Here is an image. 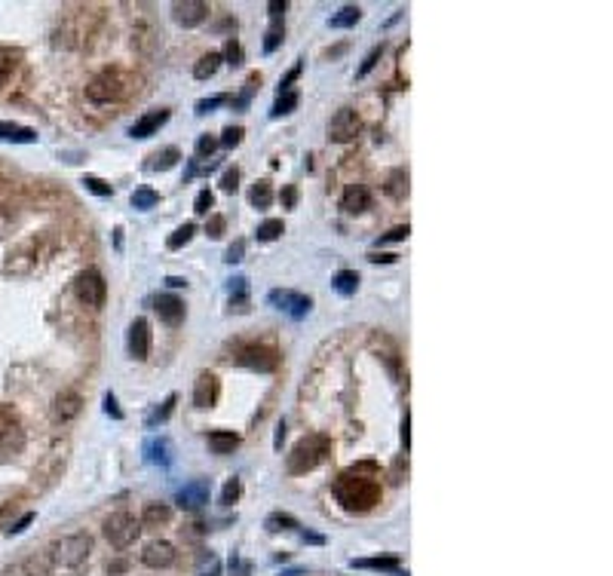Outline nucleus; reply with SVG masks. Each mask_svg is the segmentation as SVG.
I'll return each instance as SVG.
<instances>
[{"label": "nucleus", "instance_id": "nucleus-1", "mask_svg": "<svg viewBox=\"0 0 613 576\" xmlns=\"http://www.w3.org/2000/svg\"><path fill=\"white\" fill-rule=\"evenodd\" d=\"M334 497L346 512H368L381 503V485L374 478L362 475V469H346L334 481Z\"/></svg>", "mask_w": 613, "mask_h": 576}, {"label": "nucleus", "instance_id": "nucleus-2", "mask_svg": "<svg viewBox=\"0 0 613 576\" xmlns=\"http://www.w3.org/2000/svg\"><path fill=\"white\" fill-rule=\"evenodd\" d=\"M89 552H92V540L86 533H68V537L56 540L53 546L46 549L43 561L53 573H71L89 558Z\"/></svg>", "mask_w": 613, "mask_h": 576}, {"label": "nucleus", "instance_id": "nucleus-3", "mask_svg": "<svg viewBox=\"0 0 613 576\" xmlns=\"http://www.w3.org/2000/svg\"><path fill=\"white\" fill-rule=\"evenodd\" d=\"M329 451H331V441L325 436H319V432H313V436H306L294 445L289 460H285V466H289L292 475H301V472H310V469L319 466V463L329 457Z\"/></svg>", "mask_w": 613, "mask_h": 576}, {"label": "nucleus", "instance_id": "nucleus-4", "mask_svg": "<svg viewBox=\"0 0 613 576\" xmlns=\"http://www.w3.org/2000/svg\"><path fill=\"white\" fill-rule=\"evenodd\" d=\"M126 92H129L126 74H123V71H117V68H105L101 74H96V77L89 80L86 98L96 101V105H110V101L126 98Z\"/></svg>", "mask_w": 613, "mask_h": 576}, {"label": "nucleus", "instance_id": "nucleus-5", "mask_svg": "<svg viewBox=\"0 0 613 576\" xmlns=\"http://www.w3.org/2000/svg\"><path fill=\"white\" fill-rule=\"evenodd\" d=\"M141 533V521L129 512H114L108 521H105V540L110 542L114 549H126L138 540Z\"/></svg>", "mask_w": 613, "mask_h": 576}, {"label": "nucleus", "instance_id": "nucleus-6", "mask_svg": "<svg viewBox=\"0 0 613 576\" xmlns=\"http://www.w3.org/2000/svg\"><path fill=\"white\" fill-rule=\"evenodd\" d=\"M74 292H77V297H80V304H86V307H92V310H98V307H105L108 282H105V276H101L96 267H89V270L77 273Z\"/></svg>", "mask_w": 613, "mask_h": 576}, {"label": "nucleus", "instance_id": "nucleus-7", "mask_svg": "<svg viewBox=\"0 0 613 576\" xmlns=\"http://www.w3.org/2000/svg\"><path fill=\"white\" fill-rule=\"evenodd\" d=\"M267 301H270V307H276V310H282V313H289L292 319H304L306 313H310V307H313V301L306 294L289 292V288H273V292L267 294Z\"/></svg>", "mask_w": 613, "mask_h": 576}, {"label": "nucleus", "instance_id": "nucleus-8", "mask_svg": "<svg viewBox=\"0 0 613 576\" xmlns=\"http://www.w3.org/2000/svg\"><path fill=\"white\" fill-rule=\"evenodd\" d=\"M362 132V120H359V114H356L353 108H341L337 114L331 117V123H329V138L334 141V144H346V141H353L356 135Z\"/></svg>", "mask_w": 613, "mask_h": 576}, {"label": "nucleus", "instance_id": "nucleus-9", "mask_svg": "<svg viewBox=\"0 0 613 576\" xmlns=\"http://www.w3.org/2000/svg\"><path fill=\"white\" fill-rule=\"evenodd\" d=\"M237 362L242 368H252V371H273L276 365H279V356H276L273 346H242Z\"/></svg>", "mask_w": 613, "mask_h": 576}, {"label": "nucleus", "instance_id": "nucleus-10", "mask_svg": "<svg viewBox=\"0 0 613 576\" xmlns=\"http://www.w3.org/2000/svg\"><path fill=\"white\" fill-rule=\"evenodd\" d=\"M172 19L181 28H197L209 19V4H202V0H178V4H172Z\"/></svg>", "mask_w": 613, "mask_h": 576}, {"label": "nucleus", "instance_id": "nucleus-11", "mask_svg": "<svg viewBox=\"0 0 613 576\" xmlns=\"http://www.w3.org/2000/svg\"><path fill=\"white\" fill-rule=\"evenodd\" d=\"M126 344H129V353L132 359H138V362H145L148 353H150V325L148 319H135V322L129 325V334H126Z\"/></svg>", "mask_w": 613, "mask_h": 576}, {"label": "nucleus", "instance_id": "nucleus-12", "mask_svg": "<svg viewBox=\"0 0 613 576\" xmlns=\"http://www.w3.org/2000/svg\"><path fill=\"white\" fill-rule=\"evenodd\" d=\"M218 396H221V380L212 371H202L197 377V384H193V405L212 408V405H218Z\"/></svg>", "mask_w": 613, "mask_h": 576}, {"label": "nucleus", "instance_id": "nucleus-13", "mask_svg": "<svg viewBox=\"0 0 613 576\" xmlns=\"http://www.w3.org/2000/svg\"><path fill=\"white\" fill-rule=\"evenodd\" d=\"M166 123H169V110H166V108L148 110V114L141 117V120L132 123L129 135H132V138H150V135H157V132H160L163 126H166Z\"/></svg>", "mask_w": 613, "mask_h": 576}, {"label": "nucleus", "instance_id": "nucleus-14", "mask_svg": "<svg viewBox=\"0 0 613 576\" xmlns=\"http://www.w3.org/2000/svg\"><path fill=\"white\" fill-rule=\"evenodd\" d=\"M19 448H22V426H19L16 414L0 408V451H19Z\"/></svg>", "mask_w": 613, "mask_h": 576}, {"label": "nucleus", "instance_id": "nucleus-15", "mask_svg": "<svg viewBox=\"0 0 613 576\" xmlns=\"http://www.w3.org/2000/svg\"><path fill=\"white\" fill-rule=\"evenodd\" d=\"M141 561L148 564V567L160 570V567H169L172 561H175V546L166 540H157V542H148L145 552H141Z\"/></svg>", "mask_w": 613, "mask_h": 576}, {"label": "nucleus", "instance_id": "nucleus-16", "mask_svg": "<svg viewBox=\"0 0 613 576\" xmlns=\"http://www.w3.org/2000/svg\"><path fill=\"white\" fill-rule=\"evenodd\" d=\"M153 310H157L160 322H166L172 328L184 322V301H181V297H175V294H160L157 304H153Z\"/></svg>", "mask_w": 613, "mask_h": 576}, {"label": "nucleus", "instance_id": "nucleus-17", "mask_svg": "<svg viewBox=\"0 0 613 576\" xmlns=\"http://www.w3.org/2000/svg\"><path fill=\"white\" fill-rule=\"evenodd\" d=\"M209 503V481H190V485H184L178 490V506L181 509H202Z\"/></svg>", "mask_w": 613, "mask_h": 576}, {"label": "nucleus", "instance_id": "nucleus-18", "mask_svg": "<svg viewBox=\"0 0 613 576\" xmlns=\"http://www.w3.org/2000/svg\"><path fill=\"white\" fill-rule=\"evenodd\" d=\"M80 408H83V398H80V393H74V389H65V393H58L56 402H53V417L61 420V423H68V420H74L80 414Z\"/></svg>", "mask_w": 613, "mask_h": 576}, {"label": "nucleus", "instance_id": "nucleus-19", "mask_svg": "<svg viewBox=\"0 0 613 576\" xmlns=\"http://www.w3.org/2000/svg\"><path fill=\"white\" fill-rule=\"evenodd\" d=\"M341 209L350 215H359L365 209H371V193H368L365 184H350L341 197Z\"/></svg>", "mask_w": 613, "mask_h": 576}, {"label": "nucleus", "instance_id": "nucleus-20", "mask_svg": "<svg viewBox=\"0 0 613 576\" xmlns=\"http://www.w3.org/2000/svg\"><path fill=\"white\" fill-rule=\"evenodd\" d=\"M141 451H145V460L150 463V466H169V463H172V441L166 436L148 438Z\"/></svg>", "mask_w": 613, "mask_h": 576}, {"label": "nucleus", "instance_id": "nucleus-21", "mask_svg": "<svg viewBox=\"0 0 613 576\" xmlns=\"http://www.w3.org/2000/svg\"><path fill=\"white\" fill-rule=\"evenodd\" d=\"M0 141H13V144H34L37 132L19 123H0Z\"/></svg>", "mask_w": 613, "mask_h": 576}, {"label": "nucleus", "instance_id": "nucleus-22", "mask_svg": "<svg viewBox=\"0 0 613 576\" xmlns=\"http://www.w3.org/2000/svg\"><path fill=\"white\" fill-rule=\"evenodd\" d=\"M178 160H181V150H178V148H163V150H157V153H153V157L145 163V169H148V172H169Z\"/></svg>", "mask_w": 613, "mask_h": 576}, {"label": "nucleus", "instance_id": "nucleus-23", "mask_svg": "<svg viewBox=\"0 0 613 576\" xmlns=\"http://www.w3.org/2000/svg\"><path fill=\"white\" fill-rule=\"evenodd\" d=\"M169 521H172V509L166 503H148L145 506V515H141L145 528H160V524H169Z\"/></svg>", "mask_w": 613, "mask_h": 576}, {"label": "nucleus", "instance_id": "nucleus-24", "mask_svg": "<svg viewBox=\"0 0 613 576\" xmlns=\"http://www.w3.org/2000/svg\"><path fill=\"white\" fill-rule=\"evenodd\" d=\"M383 190H386V197H393V200H405L408 197V172L405 169H393L390 175H386Z\"/></svg>", "mask_w": 613, "mask_h": 576}, {"label": "nucleus", "instance_id": "nucleus-25", "mask_svg": "<svg viewBox=\"0 0 613 576\" xmlns=\"http://www.w3.org/2000/svg\"><path fill=\"white\" fill-rule=\"evenodd\" d=\"M227 294H230V307L245 310V304H249V279L245 276H233L227 282Z\"/></svg>", "mask_w": 613, "mask_h": 576}, {"label": "nucleus", "instance_id": "nucleus-26", "mask_svg": "<svg viewBox=\"0 0 613 576\" xmlns=\"http://www.w3.org/2000/svg\"><path fill=\"white\" fill-rule=\"evenodd\" d=\"M239 445V436L237 432H209V448L212 454H230L233 448Z\"/></svg>", "mask_w": 613, "mask_h": 576}, {"label": "nucleus", "instance_id": "nucleus-27", "mask_svg": "<svg viewBox=\"0 0 613 576\" xmlns=\"http://www.w3.org/2000/svg\"><path fill=\"white\" fill-rule=\"evenodd\" d=\"M221 61H224L221 53H206V56L197 61V65H193V77H197V80L215 77V74H218V68H221Z\"/></svg>", "mask_w": 613, "mask_h": 576}, {"label": "nucleus", "instance_id": "nucleus-28", "mask_svg": "<svg viewBox=\"0 0 613 576\" xmlns=\"http://www.w3.org/2000/svg\"><path fill=\"white\" fill-rule=\"evenodd\" d=\"M331 285H334L337 294L350 297V294H356V288H359V273H356V270H341L331 279Z\"/></svg>", "mask_w": 613, "mask_h": 576}, {"label": "nucleus", "instance_id": "nucleus-29", "mask_svg": "<svg viewBox=\"0 0 613 576\" xmlns=\"http://www.w3.org/2000/svg\"><path fill=\"white\" fill-rule=\"evenodd\" d=\"M359 19H362V9L350 4V6H341V9H337V13L329 19V25H331V28H353L356 22H359Z\"/></svg>", "mask_w": 613, "mask_h": 576}, {"label": "nucleus", "instance_id": "nucleus-30", "mask_svg": "<svg viewBox=\"0 0 613 576\" xmlns=\"http://www.w3.org/2000/svg\"><path fill=\"white\" fill-rule=\"evenodd\" d=\"M249 202L254 205V209H270V202H273L270 181H254V187L249 190Z\"/></svg>", "mask_w": 613, "mask_h": 576}, {"label": "nucleus", "instance_id": "nucleus-31", "mask_svg": "<svg viewBox=\"0 0 613 576\" xmlns=\"http://www.w3.org/2000/svg\"><path fill=\"white\" fill-rule=\"evenodd\" d=\"M298 101H301V96H298L294 89L279 92V98H276L273 108H270V117H285V114H292V110L298 108Z\"/></svg>", "mask_w": 613, "mask_h": 576}, {"label": "nucleus", "instance_id": "nucleus-32", "mask_svg": "<svg viewBox=\"0 0 613 576\" xmlns=\"http://www.w3.org/2000/svg\"><path fill=\"white\" fill-rule=\"evenodd\" d=\"M353 567H365V570H390L396 576H408V573H398V561L396 558H356Z\"/></svg>", "mask_w": 613, "mask_h": 576}, {"label": "nucleus", "instance_id": "nucleus-33", "mask_svg": "<svg viewBox=\"0 0 613 576\" xmlns=\"http://www.w3.org/2000/svg\"><path fill=\"white\" fill-rule=\"evenodd\" d=\"M175 402H178V396H175V393H169V396H166V402H163L160 408H153V411H150V417H148V429H157L160 423H166L169 414H172V408H175Z\"/></svg>", "mask_w": 613, "mask_h": 576}, {"label": "nucleus", "instance_id": "nucleus-34", "mask_svg": "<svg viewBox=\"0 0 613 576\" xmlns=\"http://www.w3.org/2000/svg\"><path fill=\"white\" fill-rule=\"evenodd\" d=\"M157 202H160V193L150 190V187H138L135 193H132V209H138V212H148Z\"/></svg>", "mask_w": 613, "mask_h": 576}, {"label": "nucleus", "instance_id": "nucleus-35", "mask_svg": "<svg viewBox=\"0 0 613 576\" xmlns=\"http://www.w3.org/2000/svg\"><path fill=\"white\" fill-rule=\"evenodd\" d=\"M279 43H282V19H270V28H267V34H264V53H276L279 49Z\"/></svg>", "mask_w": 613, "mask_h": 576}, {"label": "nucleus", "instance_id": "nucleus-36", "mask_svg": "<svg viewBox=\"0 0 613 576\" xmlns=\"http://www.w3.org/2000/svg\"><path fill=\"white\" fill-rule=\"evenodd\" d=\"M193 233H197V224H190V221H187V224H181V227L166 240V245H169L172 252H178L181 245H187V242L193 240Z\"/></svg>", "mask_w": 613, "mask_h": 576}, {"label": "nucleus", "instance_id": "nucleus-37", "mask_svg": "<svg viewBox=\"0 0 613 576\" xmlns=\"http://www.w3.org/2000/svg\"><path fill=\"white\" fill-rule=\"evenodd\" d=\"M254 236H258V242H273V240H279V236H282V221H279V218H270V221L258 224Z\"/></svg>", "mask_w": 613, "mask_h": 576}, {"label": "nucleus", "instance_id": "nucleus-38", "mask_svg": "<svg viewBox=\"0 0 613 576\" xmlns=\"http://www.w3.org/2000/svg\"><path fill=\"white\" fill-rule=\"evenodd\" d=\"M13 71H16V53L6 46H0V86L13 77Z\"/></svg>", "mask_w": 613, "mask_h": 576}, {"label": "nucleus", "instance_id": "nucleus-39", "mask_svg": "<svg viewBox=\"0 0 613 576\" xmlns=\"http://www.w3.org/2000/svg\"><path fill=\"white\" fill-rule=\"evenodd\" d=\"M83 187H86L89 193H96V197H114V187H110L108 181L96 178V175H86V178H83Z\"/></svg>", "mask_w": 613, "mask_h": 576}, {"label": "nucleus", "instance_id": "nucleus-40", "mask_svg": "<svg viewBox=\"0 0 613 576\" xmlns=\"http://www.w3.org/2000/svg\"><path fill=\"white\" fill-rule=\"evenodd\" d=\"M221 58H227V65H233V68H239L242 65V46H239V40H227V46H224V53H221Z\"/></svg>", "mask_w": 613, "mask_h": 576}, {"label": "nucleus", "instance_id": "nucleus-41", "mask_svg": "<svg viewBox=\"0 0 613 576\" xmlns=\"http://www.w3.org/2000/svg\"><path fill=\"white\" fill-rule=\"evenodd\" d=\"M239 493H242L239 478H230L227 485H224V490H221V503H224V506H233V503L239 500Z\"/></svg>", "mask_w": 613, "mask_h": 576}, {"label": "nucleus", "instance_id": "nucleus-42", "mask_svg": "<svg viewBox=\"0 0 613 576\" xmlns=\"http://www.w3.org/2000/svg\"><path fill=\"white\" fill-rule=\"evenodd\" d=\"M237 187H239V169H237V166L224 169V175H221V190H224V193H237Z\"/></svg>", "mask_w": 613, "mask_h": 576}, {"label": "nucleus", "instance_id": "nucleus-43", "mask_svg": "<svg viewBox=\"0 0 613 576\" xmlns=\"http://www.w3.org/2000/svg\"><path fill=\"white\" fill-rule=\"evenodd\" d=\"M212 202H215V193H212L209 187H202V190L197 193V200H193V212H197V215H209Z\"/></svg>", "mask_w": 613, "mask_h": 576}, {"label": "nucleus", "instance_id": "nucleus-44", "mask_svg": "<svg viewBox=\"0 0 613 576\" xmlns=\"http://www.w3.org/2000/svg\"><path fill=\"white\" fill-rule=\"evenodd\" d=\"M215 148H218V138H212V135H200V141H197V160H212Z\"/></svg>", "mask_w": 613, "mask_h": 576}, {"label": "nucleus", "instance_id": "nucleus-45", "mask_svg": "<svg viewBox=\"0 0 613 576\" xmlns=\"http://www.w3.org/2000/svg\"><path fill=\"white\" fill-rule=\"evenodd\" d=\"M408 233H411V227H408V224H398V227H393L390 233H383L381 240H377V245H386V242H402V240H408Z\"/></svg>", "mask_w": 613, "mask_h": 576}, {"label": "nucleus", "instance_id": "nucleus-46", "mask_svg": "<svg viewBox=\"0 0 613 576\" xmlns=\"http://www.w3.org/2000/svg\"><path fill=\"white\" fill-rule=\"evenodd\" d=\"M221 105H227V96H212V98H202V101H197V114L202 117V114H212L215 108H221Z\"/></svg>", "mask_w": 613, "mask_h": 576}, {"label": "nucleus", "instance_id": "nucleus-47", "mask_svg": "<svg viewBox=\"0 0 613 576\" xmlns=\"http://www.w3.org/2000/svg\"><path fill=\"white\" fill-rule=\"evenodd\" d=\"M242 135H245L242 126H227V129L221 132V144H224V148H237V144L242 141Z\"/></svg>", "mask_w": 613, "mask_h": 576}, {"label": "nucleus", "instance_id": "nucleus-48", "mask_svg": "<svg viewBox=\"0 0 613 576\" xmlns=\"http://www.w3.org/2000/svg\"><path fill=\"white\" fill-rule=\"evenodd\" d=\"M381 53H383V46H374V49H371V53H368V56H365V61H362V68H359V71H356V77H365V74H368V71H371V68L377 65V58H381Z\"/></svg>", "mask_w": 613, "mask_h": 576}, {"label": "nucleus", "instance_id": "nucleus-49", "mask_svg": "<svg viewBox=\"0 0 613 576\" xmlns=\"http://www.w3.org/2000/svg\"><path fill=\"white\" fill-rule=\"evenodd\" d=\"M242 254H245V242H242V240H237V242H233L230 249H227V254H224V261H227V264H239V261H242Z\"/></svg>", "mask_w": 613, "mask_h": 576}, {"label": "nucleus", "instance_id": "nucleus-50", "mask_svg": "<svg viewBox=\"0 0 613 576\" xmlns=\"http://www.w3.org/2000/svg\"><path fill=\"white\" fill-rule=\"evenodd\" d=\"M282 524H285V528H298V521L289 518V515H270L267 518V528L270 530H282Z\"/></svg>", "mask_w": 613, "mask_h": 576}, {"label": "nucleus", "instance_id": "nucleus-51", "mask_svg": "<svg viewBox=\"0 0 613 576\" xmlns=\"http://www.w3.org/2000/svg\"><path fill=\"white\" fill-rule=\"evenodd\" d=\"M249 573H252V564L233 555V558H230V576H249Z\"/></svg>", "mask_w": 613, "mask_h": 576}, {"label": "nucleus", "instance_id": "nucleus-52", "mask_svg": "<svg viewBox=\"0 0 613 576\" xmlns=\"http://www.w3.org/2000/svg\"><path fill=\"white\" fill-rule=\"evenodd\" d=\"M105 414L114 417V420H123V411H120V405H117V396H114V393L105 396Z\"/></svg>", "mask_w": 613, "mask_h": 576}, {"label": "nucleus", "instance_id": "nucleus-53", "mask_svg": "<svg viewBox=\"0 0 613 576\" xmlns=\"http://www.w3.org/2000/svg\"><path fill=\"white\" fill-rule=\"evenodd\" d=\"M301 68H304V65H301V61H298V65H294V68L289 71V74H285V77L279 80V92H289V89H292V83H294V80L301 77Z\"/></svg>", "mask_w": 613, "mask_h": 576}, {"label": "nucleus", "instance_id": "nucleus-54", "mask_svg": "<svg viewBox=\"0 0 613 576\" xmlns=\"http://www.w3.org/2000/svg\"><path fill=\"white\" fill-rule=\"evenodd\" d=\"M254 83H258V74H254V77H249V83H245L242 96H239L237 101H233V108H245V105H249V98H252V89H254Z\"/></svg>", "mask_w": 613, "mask_h": 576}, {"label": "nucleus", "instance_id": "nucleus-55", "mask_svg": "<svg viewBox=\"0 0 613 576\" xmlns=\"http://www.w3.org/2000/svg\"><path fill=\"white\" fill-rule=\"evenodd\" d=\"M206 233L212 236V240H218V236L224 233V218H221V215H212L209 224H206Z\"/></svg>", "mask_w": 613, "mask_h": 576}, {"label": "nucleus", "instance_id": "nucleus-56", "mask_svg": "<svg viewBox=\"0 0 613 576\" xmlns=\"http://www.w3.org/2000/svg\"><path fill=\"white\" fill-rule=\"evenodd\" d=\"M31 521H34V515H31V512H28V515H22V518H19L16 524H9V528H6V533H9V537H16V533H22Z\"/></svg>", "mask_w": 613, "mask_h": 576}, {"label": "nucleus", "instance_id": "nucleus-57", "mask_svg": "<svg viewBox=\"0 0 613 576\" xmlns=\"http://www.w3.org/2000/svg\"><path fill=\"white\" fill-rule=\"evenodd\" d=\"M402 445H405V451L411 448V414L405 411V420H402Z\"/></svg>", "mask_w": 613, "mask_h": 576}, {"label": "nucleus", "instance_id": "nucleus-58", "mask_svg": "<svg viewBox=\"0 0 613 576\" xmlns=\"http://www.w3.org/2000/svg\"><path fill=\"white\" fill-rule=\"evenodd\" d=\"M279 200H282V205H285V209H292V205L298 202V190H294V187H285V190L279 193Z\"/></svg>", "mask_w": 613, "mask_h": 576}, {"label": "nucleus", "instance_id": "nucleus-59", "mask_svg": "<svg viewBox=\"0 0 613 576\" xmlns=\"http://www.w3.org/2000/svg\"><path fill=\"white\" fill-rule=\"evenodd\" d=\"M0 576H34L28 570V564H16V567H6V570H0Z\"/></svg>", "mask_w": 613, "mask_h": 576}, {"label": "nucleus", "instance_id": "nucleus-60", "mask_svg": "<svg viewBox=\"0 0 613 576\" xmlns=\"http://www.w3.org/2000/svg\"><path fill=\"white\" fill-rule=\"evenodd\" d=\"M267 9H270V19H282V13H285V0H282V4H279V0H270Z\"/></svg>", "mask_w": 613, "mask_h": 576}, {"label": "nucleus", "instance_id": "nucleus-61", "mask_svg": "<svg viewBox=\"0 0 613 576\" xmlns=\"http://www.w3.org/2000/svg\"><path fill=\"white\" fill-rule=\"evenodd\" d=\"M368 261H374V264H381V261H383V264H393L396 254H377V252H374V254H368Z\"/></svg>", "mask_w": 613, "mask_h": 576}, {"label": "nucleus", "instance_id": "nucleus-62", "mask_svg": "<svg viewBox=\"0 0 613 576\" xmlns=\"http://www.w3.org/2000/svg\"><path fill=\"white\" fill-rule=\"evenodd\" d=\"M282 438H285V423H279V426H276V441H273V448H276V451L282 448Z\"/></svg>", "mask_w": 613, "mask_h": 576}, {"label": "nucleus", "instance_id": "nucleus-63", "mask_svg": "<svg viewBox=\"0 0 613 576\" xmlns=\"http://www.w3.org/2000/svg\"><path fill=\"white\" fill-rule=\"evenodd\" d=\"M166 285H169V288H184V285H187V279H181V276H169Z\"/></svg>", "mask_w": 613, "mask_h": 576}, {"label": "nucleus", "instance_id": "nucleus-64", "mask_svg": "<svg viewBox=\"0 0 613 576\" xmlns=\"http://www.w3.org/2000/svg\"><path fill=\"white\" fill-rule=\"evenodd\" d=\"M202 576H221V564H212V570L202 573Z\"/></svg>", "mask_w": 613, "mask_h": 576}]
</instances>
